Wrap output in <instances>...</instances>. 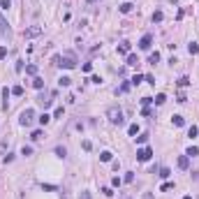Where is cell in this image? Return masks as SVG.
Segmentation results:
<instances>
[{"mask_svg": "<svg viewBox=\"0 0 199 199\" xmlns=\"http://www.w3.org/2000/svg\"><path fill=\"white\" fill-rule=\"evenodd\" d=\"M176 84L181 86V88H185V86L190 84V79H188V77H181V79H178V81H176Z\"/></svg>", "mask_w": 199, "mask_h": 199, "instance_id": "obj_24", "label": "cell"}, {"mask_svg": "<svg viewBox=\"0 0 199 199\" xmlns=\"http://www.w3.org/2000/svg\"><path fill=\"white\" fill-rule=\"evenodd\" d=\"M169 174H171V171H169V167H162V169H160V176H162V178H169Z\"/></svg>", "mask_w": 199, "mask_h": 199, "instance_id": "obj_33", "label": "cell"}, {"mask_svg": "<svg viewBox=\"0 0 199 199\" xmlns=\"http://www.w3.org/2000/svg\"><path fill=\"white\" fill-rule=\"evenodd\" d=\"M188 167H190V157L181 155V157H178V169H188Z\"/></svg>", "mask_w": 199, "mask_h": 199, "instance_id": "obj_8", "label": "cell"}, {"mask_svg": "<svg viewBox=\"0 0 199 199\" xmlns=\"http://www.w3.org/2000/svg\"><path fill=\"white\" fill-rule=\"evenodd\" d=\"M81 69H84V72H93V65H90V63H84V67H81Z\"/></svg>", "mask_w": 199, "mask_h": 199, "instance_id": "obj_40", "label": "cell"}, {"mask_svg": "<svg viewBox=\"0 0 199 199\" xmlns=\"http://www.w3.org/2000/svg\"><path fill=\"white\" fill-rule=\"evenodd\" d=\"M56 155L60 157V160H65V157H67V148L65 146H56Z\"/></svg>", "mask_w": 199, "mask_h": 199, "instance_id": "obj_12", "label": "cell"}, {"mask_svg": "<svg viewBox=\"0 0 199 199\" xmlns=\"http://www.w3.org/2000/svg\"><path fill=\"white\" fill-rule=\"evenodd\" d=\"M0 32L7 37V39H12V28H9V23L5 21V16L0 14Z\"/></svg>", "mask_w": 199, "mask_h": 199, "instance_id": "obj_5", "label": "cell"}, {"mask_svg": "<svg viewBox=\"0 0 199 199\" xmlns=\"http://www.w3.org/2000/svg\"><path fill=\"white\" fill-rule=\"evenodd\" d=\"M0 7H2V9H9V7H12V0H0Z\"/></svg>", "mask_w": 199, "mask_h": 199, "instance_id": "obj_32", "label": "cell"}, {"mask_svg": "<svg viewBox=\"0 0 199 199\" xmlns=\"http://www.w3.org/2000/svg\"><path fill=\"white\" fill-rule=\"evenodd\" d=\"M183 199H192V197H188V194H185V197H183Z\"/></svg>", "mask_w": 199, "mask_h": 199, "instance_id": "obj_48", "label": "cell"}, {"mask_svg": "<svg viewBox=\"0 0 199 199\" xmlns=\"http://www.w3.org/2000/svg\"><path fill=\"white\" fill-rule=\"evenodd\" d=\"M9 95H12V90H9V88H2V97L7 100V97H9Z\"/></svg>", "mask_w": 199, "mask_h": 199, "instance_id": "obj_44", "label": "cell"}, {"mask_svg": "<svg viewBox=\"0 0 199 199\" xmlns=\"http://www.w3.org/2000/svg\"><path fill=\"white\" fill-rule=\"evenodd\" d=\"M53 63H56L58 67L74 69V67H77V56H74V53H63V56H53Z\"/></svg>", "mask_w": 199, "mask_h": 199, "instance_id": "obj_1", "label": "cell"}, {"mask_svg": "<svg viewBox=\"0 0 199 199\" xmlns=\"http://www.w3.org/2000/svg\"><path fill=\"white\" fill-rule=\"evenodd\" d=\"M151 102H153V97H144V100H141V104H144V107H148Z\"/></svg>", "mask_w": 199, "mask_h": 199, "instance_id": "obj_43", "label": "cell"}, {"mask_svg": "<svg viewBox=\"0 0 199 199\" xmlns=\"http://www.w3.org/2000/svg\"><path fill=\"white\" fill-rule=\"evenodd\" d=\"M197 134H199V127H197V125H190V127H188V137H190V139H194Z\"/></svg>", "mask_w": 199, "mask_h": 199, "instance_id": "obj_18", "label": "cell"}, {"mask_svg": "<svg viewBox=\"0 0 199 199\" xmlns=\"http://www.w3.org/2000/svg\"><path fill=\"white\" fill-rule=\"evenodd\" d=\"M79 199H90V192H88V190H84V192L79 194Z\"/></svg>", "mask_w": 199, "mask_h": 199, "instance_id": "obj_41", "label": "cell"}, {"mask_svg": "<svg viewBox=\"0 0 199 199\" xmlns=\"http://www.w3.org/2000/svg\"><path fill=\"white\" fill-rule=\"evenodd\" d=\"M32 86H35L37 90H42L44 88V79L42 77H35V79H32Z\"/></svg>", "mask_w": 199, "mask_h": 199, "instance_id": "obj_15", "label": "cell"}, {"mask_svg": "<svg viewBox=\"0 0 199 199\" xmlns=\"http://www.w3.org/2000/svg\"><path fill=\"white\" fill-rule=\"evenodd\" d=\"M171 123H174L176 127H183V125H185V118H183V116H174Z\"/></svg>", "mask_w": 199, "mask_h": 199, "instance_id": "obj_14", "label": "cell"}, {"mask_svg": "<svg viewBox=\"0 0 199 199\" xmlns=\"http://www.w3.org/2000/svg\"><path fill=\"white\" fill-rule=\"evenodd\" d=\"M188 51H190V56H197V53H199V44L197 42H190L188 44Z\"/></svg>", "mask_w": 199, "mask_h": 199, "instance_id": "obj_13", "label": "cell"}, {"mask_svg": "<svg viewBox=\"0 0 199 199\" xmlns=\"http://www.w3.org/2000/svg\"><path fill=\"white\" fill-rule=\"evenodd\" d=\"M130 49H132L130 42H121L118 44V53H130Z\"/></svg>", "mask_w": 199, "mask_h": 199, "instance_id": "obj_10", "label": "cell"}, {"mask_svg": "<svg viewBox=\"0 0 199 199\" xmlns=\"http://www.w3.org/2000/svg\"><path fill=\"white\" fill-rule=\"evenodd\" d=\"M107 118H109L111 123H116V125H123V123H125V118H123V111L118 109V107H111V109L107 111Z\"/></svg>", "mask_w": 199, "mask_h": 199, "instance_id": "obj_2", "label": "cell"}, {"mask_svg": "<svg viewBox=\"0 0 199 199\" xmlns=\"http://www.w3.org/2000/svg\"><path fill=\"white\" fill-rule=\"evenodd\" d=\"M26 72H28V74H32V77H35V74H37V65H28V67H26Z\"/></svg>", "mask_w": 199, "mask_h": 199, "instance_id": "obj_29", "label": "cell"}, {"mask_svg": "<svg viewBox=\"0 0 199 199\" xmlns=\"http://www.w3.org/2000/svg\"><path fill=\"white\" fill-rule=\"evenodd\" d=\"M151 44H153V35L148 32V35H144V37H141V42H139V49H141V51H148V49H151Z\"/></svg>", "mask_w": 199, "mask_h": 199, "instance_id": "obj_7", "label": "cell"}, {"mask_svg": "<svg viewBox=\"0 0 199 199\" xmlns=\"http://www.w3.org/2000/svg\"><path fill=\"white\" fill-rule=\"evenodd\" d=\"M153 102H155V104H164V102H167V95H164V93L155 95V100H153Z\"/></svg>", "mask_w": 199, "mask_h": 199, "instance_id": "obj_21", "label": "cell"}, {"mask_svg": "<svg viewBox=\"0 0 199 199\" xmlns=\"http://www.w3.org/2000/svg\"><path fill=\"white\" fill-rule=\"evenodd\" d=\"M185 155H188V157H194V155H199V148H197V146H190L188 151H185Z\"/></svg>", "mask_w": 199, "mask_h": 199, "instance_id": "obj_20", "label": "cell"}, {"mask_svg": "<svg viewBox=\"0 0 199 199\" xmlns=\"http://www.w3.org/2000/svg\"><path fill=\"white\" fill-rule=\"evenodd\" d=\"M151 157H153V151H151V148L144 146V148H139V151H137V160H139V162H148Z\"/></svg>", "mask_w": 199, "mask_h": 199, "instance_id": "obj_4", "label": "cell"}, {"mask_svg": "<svg viewBox=\"0 0 199 199\" xmlns=\"http://www.w3.org/2000/svg\"><path fill=\"white\" fill-rule=\"evenodd\" d=\"M58 84H60V86H69V84H72V79H69V77H60V79H58Z\"/></svg>", "mask_w": 199, "mask_h": 199, "instance_id": "obj_25", "label": "cell"}, {"mask_svg": "<svg viewBox=\"0 0 199 199\" xmlns=\"http://www.w3.org/2000/svg\"><path fill=\"white\" fill-rule=\"evenodd\" d=\"M162 19H164V14H162V12H160V9H157L155 14H153V23H160V21H162Z\"/></svg>", "mask_w": 199, "mask_h": 199, "instance_id": "obj_22", "label": "cell"}, {"mask_svg": "<svg viewBox=\"0 0 199 199\" xmlns=\"http://www.w3.org/2000/svg\"><path fill=\"white\" fill-rule=\"evenodd\" d=\"M39 35H42V28H39V26H32V28H26V30H23V37H28V39L39 37Z\"/></svg>", "mask_w": 199, "mask_h": 199, "instance_id": "obj_6", "label": "cell"}, {"mask_svg": "<svg viewBox=\"0 0 199 199\" xmlns=\"http://www.w3.org/2000/svg\"><path fill=\"white\" fill-rule=\"evenodd\" d=\"M60 116H63V107H58V109L53 111V118H60Z\"/></svg>", "mask_w": 199, "mask_h": 199, "instance_id": "obj_39", "label": "cell"}, {"mask_svg": "<svg viewBox=\"0 0 199 199\" xmlns=\"http://www.w3.org/2000/svg\"><path fill=\"white\" fill-rule=\"evenodd\" d=\"M100 160H102V162H111V160H114V153L111 151H102L100 153Z\"/></svg>", "mask_w": 199, "mask_h": 199, "instance_id": "obj_9", "label": "cell"}, {"mask_svg": "<svg viewBox=\"0 0 199 199\" xmlns=\"http://www.w3.org/2000/svg\"><path fill=\"white\" fill-rule=\"evenodd\" d=\"M7 58V47H0V60H5Z\"/></svg>", "mask_w": 199, "mask_h": 199, "instance_id": "obj_36", "label": "cell"}, {"mask_svg": "<svg viewBox=\"0 0 199 199\" xmlns=\"http://www.w3.org/2000/svg\"><path fill=\"white\" fill-rule=\"evenodd\" d=\"M127 65H130V67H137V65H139V58H137L134 53H127Z\"/></svg>", "mask_w": 199, "mask_h": 199, "instance_id": "obj_11", "label": "cell"}, {"mask_svg": "<svg viewBox=\"0 0 199 199\" xmlns=\"http://www.w3.org/2000/svg\"><path fill=\"white\" fill-rule=\"evenodd\" d=\"M141 81H144V77H139V74H137V77H132V81H130V84H132V86H139Z\"/></svg>", "mask_w": 199, "mask_h": 199, "instance_id": "obj_27", "label": "cell"}, {"mask_svg": "<svg viewBox=\"0 0 199 199\" xmlns=\"http://www.w3.org/2000/svg\"><path fill=\"white\" fill-rule=\"evenodd\" d=\"M37 121L42 123V125H47V123L51 121V116H49V114H42V116H39V118H37Z\"/></svg>", "mask_w": 199, "mask_h": 199, "instance_id": "obj_26", "label": "cell"}, {"mask_svg": "<svg viewBox=\"0 0 199 199\" xmlns=\"http://www.w3.org/2000/svg\"><path fill=\"white\" fill-rule=\"evenodd\" d=\"M121 199H130V197H121Z\"/></svg>", "mask_w": 199, "mask_h": 199, "instance_id": "obj_49", "label": "cell"}, {"mask_svg": "<svg viewBox=\"0 0 199 199\" xmlns=\"http://www.w3.org/2000/svg\"><path fill=\"white\" fill-rule=\"evenodd\" d=\"M12 160H14V155H9V153H7V155L2 157V162H5V164H7V162H12Z\"/></svg>", "mask_w": 199, "mask_h": 199, "instance_id": "obj_42", "label": "cell"}, {"mask_svg": "<svg viewBox=\"0 0 199 199\" xmlns=\"http://www.w3.org/2000/svg\"><path fill=\"white\" fill-rule=\"evenodd\" d=\"M102 194H107V197H111L114 192H111V188H102Z\"/></svg>", "mask_w": 199, "mask_h": 199, "instance_id": "obj_45", "label": "cell"}, {"mask_svg": "<svg viewBox=\"0 0 199 199\" xmlns=\"http://www.w3.org/2000/svg\"><path fill=\"white\" fill-rule=\"evenodd\" d=\"M42 130H35V132H32V134H30V139H32V141H39V139H42Z\"/></svg>", "mask_w": 199, "mask_h": 199, "instance_id": "obj_23", "label": "cell"}, {"mask_svg": "<svg viewBox=\"0 0 199 199\" xmlns=\"http://www.w3.org/2000/svg\"><path fill=\"white\" fill-rule=\"evenodd\" d=\"M132 7H134L132 2H123V5H121V14H130V12H132Z\"/></svg>", "mask_w": 199, "mask_h": 199, "instance_id": "obj_17", "label": "cell"}, {"mask_svg": "<svg viewBox=\"0 0 199 199\" xmlns=\"http://www.w3.org/2000/svg\"><path fill=\"white\" fill-rule=\"evenodd\" d=\"M88 2H95V0H88Z\"/></svg>", "mask_w": 199, "mask_h": 199, "instance_id": "obj_50", "label": "cell"}, {"mask_svg": "<svg viewBox=\"0 0 199 199\" xmlns=\"http://www.w3.org/2000/svg\"><path fill=\"white\" fill-rule=\"evenodd\" d=\"M12 95H16V97L23 95V88H21V86H14V88H12Z\"/></svg>", "mask_w": 199, "mask_h": 199, "instance_id": "obj_28", "label": "cell"}, {"mask_svg": "<svg viewBox=\"0 0 199 199\" xmlns=\"http://www.w3.org/2000/svg\"><path fill=\"white\" fill-rule=\"evenodd\" d=\"M148 141V134H139L137 137V144H146Z\"/></svg>", "mask_w": 199, "mask_h": 199, "instance_id": "obj_34", "label": "cell"}, {"mask_svg": "<svg viewBox=\"0 0 199 199\" xmlns=\"http://www.w3.org/2000/svg\"><path fill=\"white\" fill-rule=\"evenodd\" d=\"M121 183H123V181H121L118 176H114V178H111V185H114V188H121Z\"/></svg>", "mask_w": 199, "mask_h": 199, "instance_id": "obj_31", "label": "cell"}, {"mask_svg": "<svg viewBox=\"0 0 199 199\" xmlns=\"http://www.w3.org/2000/svg\"><path fill=\"white\" fill-rule=\"evenodd\" d=\"M5 148H7V141H0V153L5 151Z\"/></svg>", "mask_w": 199, "mask_h": 199, "instance_id": "obj_46", "label": "cell"}, {"mask_svg": "<svg viewBox=\"0 0 199 199\" xmlns=\"http://www.w3.org/2000/svg\"><path fill=\"white\" fill-rule=\"evenodd\" d=\"M144 79H146V81H148V84H151V86H155V77H153V74H146V77H144Z\"/></svg>", "mask_w": 199, "mask_h": 199, "instance_id": "obj_37", "label": "cell"}, {"mask_svg": "<svg viewBox=\"0 0 199 199\" xmlns=\"http://www.w3.org/2000/svg\"><path fill=\"white\" fill-rule=\"evenodd\" d=\"M141 199H153V194H151V192H144V197H141Z\"/></svg>", "mask_w": 199, "mask_h": 199, "instance_id": "obj_47", "label": "cell"}, {"mask_svg": "<svg viewBox=\"0 0 199 199\" xmlns=\"http://www.w3.org/2000/svg\"><path fill=\"white\" fill-rule=\"evenodd\" d=\"M174 188V183H164L162 185V188H160V190H162V192H169V190H171Z\"/></svg>", "mask_w": 199, "mask_h": 199, "instance_id": "obj_38", "label": "cell"}, {"mask_svg": "<svg viewBox=\"0 0 199 199\" xmlns=\"http://www.w3.org/2000/svg\"><path fill=\"white\" fill-rule=\"evenodd\" d=\"M19 123H21L23 127H30L32 123H35V111H32V109H23V111H21V118H19Z\"/></svg>", "mask_w": 199, "mask_h": 199, "instance_id": "obj_3", "label": "cell"}, {"mask_svg": "<svg viewBox=\"0 0 199 199\" xmlns=\"http://www.w3.org/2000/svg\"><path fill=\"white\" fill-rule=\"evenodd\" d=\"M21 155H26V157L32 155V148H30V146H23V148H21Z\"/></svg>", "mask_w": 199, "mask_h": 199, "instance_id": "obj_30", "label": "cell"}, {"mask_svg": "<svg viewBox=\"0 0 199 199\" xmlns=\"http://www.w3.org/2000/svg\"><path fill=\"white\" fill-rule=\"evenodd\" d=\"M148 63L151 65H155V63H160V51H153L151 56H148Z\"/></svg>", "mask_w": 199, "mask_h": 199, "instance_id": "obj_16", "label": "cell"}, {"mask_svg": "<svg viewBox=\"0 0 199 199\" xmlns=\"http://www.w3.org/2000/svg\"><path fill=\"white\" fill-rule=\"evenodd\" d=\"M127 134L137 137V134H139V125H137V123H134V125H130V127H127Z\"/></svg>", "mask_w": 199, "mask_h": 199, "instance_id": "obj_19", "label": "cell"}, {"mask_svg": "<svg viewBox=\"0 0 199 199\" xmlns=\"http://www.w3.org/2000/svg\"><path fill=\"white\" fill-rule=\"evenodd\" d=\"M123 181H125V183H132V181H134V174H132V171H127V174H125V178H123Z\"/></svg>", "mask_w": 199, "mask_h": 199, "instance_id": "obj_35", "label": "cell"}]
</instances>
